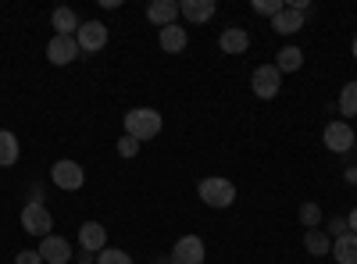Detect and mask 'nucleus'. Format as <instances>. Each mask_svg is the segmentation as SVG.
<instances>
[{
  "instance_id": "nucleus-1",
  "label": "nucleus",
  "mask_w": 357,
  "mask_h": 264,
  "mask_svg": "<svg viewBox=\"0 0 357 264\" xmlns=\"http://www.w3.org/2000/svg\"><path fill=\"white\" fill-rule=\"evenodd\" d=\"M161 125H165V118H161V111H154V107H132L126 114V136H132L139 143L154 139L161 132Z\"/></svg>"
},
{
  "instance_id": "nucleus-2",
  "label": "nucleus",
  "mask_w": 357,
  "mask_h": 264,
  "mask_svg": "<svg viewBox=\"0 0 357 264\" xmlns=\"http://www.w3.org/2000/svg\"><path fill=\"white\" fill-rule=\"evenodd\" d=\"M197 193H200V200L207 203V208H215V211L229 208V203L236 200V186L229 179H222V175H207V179L197 186Z\"/></svg>"
},
{
  "instance_id": "nucleus-3",
  "label": "nucleus",
  "mask_w": 357,
  "mask_h": 264,
  "mask_svg": "<svg viewBox=\"0 0 357 264\" xmlns=\"http://www.w3.org/2000/svg\"><path fill=\"white\" fill-rule=\"evenodd\" d=\"M50 183L65 193H75V189L86 186V171H82L79 161H54L50 164Z\"/></svg>"
},
{
  "instance_id": "nucleus-4",
  "label": "nucleus",
  "mask_w": 357,
  "mask_h": 264,
  "mask_svg": "<svg viewBox=\"0 0 357 264\" xmlns=\"http://www.w3.org/2000/svg\"><path fill=\"white\" fill-rule=\"evenodd\" d=\"M22 228L29 232V236H50V228H54V215L43 208L40 200H29L25 208H22Z\"/></svg>"
},
{
  "instance_id": "nucleus-5",
  "label": "nucleus",
  "mask_w": 357,
  "mask_h": 264,
  "mask_svg": "<svg viewBox=\"0 0 357 264\" xmlns=\"http://www.w3.org/2000/svg\"><path fill=\"white\" fill-rule=\"evenodd\" d=\"M279 86H282V72H279L275 65H257V68H254V75H250L254 97L272 100V97H279Z\"/></svg>"
},
{
  "instance_id": "nucleus-6",
  "label": "nucleus",
  "mask_w": 357,
  "mask_h": 264,
  "mask_svg": "<svg viewBox=\"0 0 357 264\" xmlns=\"http://www.w3.org/2000/svg\"><path fill=\"white\" fill-rule=\"evenodd\" d=\"M325 146H329L333 154H350L354 150V139H357V132L350 129V122H343V118H336V122H329L325 125Z\"/></svg>"
},
{
  "instance_id": "nucleus-7",
  "label": "nucleus",
  "mask_w": 357,
  "mask_h": 264,
  "mask_svg": "<svg viewBox=\"0 0 357 264\" xmlns=\"http://www.w3.org/2000/svg\"><path fill=\"white\" fill-rule=\"evenodd\" d=\"M207 261V247L200 236H178L172 247V264H204Z\"/></svg>"
},
{
  "instance_id": "nucleus-8",
  "label": "nucleus",
  "mask_w": 357,
  "mask_h": 264,
  "mask_svg": "<svg viewBox=\"0 0 357 264\" xmlns=\"http://www.w3.org/2000/svg\"><path fill=\"white\" fill-rule=\"evenodd\" d=\"M75 43H79V50H89V54L104 50L107 47V25L104 22H82L75 33Z\"/></svg>"
},
{
  "instance_id": "nucleus-9",
  "label": "nucleus",
  "mask_w": 357,
  "mask_h": 264,
  "mask_svg": "<svg viewBox=\"0 0 357 264\" xmlns=\"http://www.w3.org/2000/svg\"><path fill=\"white\" fill-rule=\"evenodd\" d=\"M40 257H43V264H68L72 261V243L65 240V236H43L40 240Z\"/></svg>"
},
{
  "instance_id": "nucleus-10",
  "label": "nucleus",
  "mask_w": 357,
  "mask_h": 264,
  "mask_svg": "<svg viewBox=\"0 0 357 264\" xmlns=\"http://www.w3.org/2000/svg\"><path fill=\"white\" fill-rule=\"evenodd\" d=\"M79 247L93 257V254H100V250H107V228L100 225V222H82L79 225Z\"/></svg>"
},
{
  "instance_id": "nucleus-11",
  "label": "nucleus",
  "mask_w": 357,
  "mask_h": 264,
  "mask_svg": "<svg viewBox=\"0 0 357 264\" xmlns=\"http://www.w3.org/2000/svg\"><path fill=\"white\" fill-rule=\"evenodd\" d=\"M79 54H82V50H79L75 36H50V43H47V57H50V65H72Z\"/></svg>"
},
{
  "instance_id": "nucleus-12",
  "label": "nucleus",
  "mask_w": 357,
  "mask_h": 264,
  "mask_svg": "<svg viewBox=\"0 0 357 264\" xmlns=\"http://www.w3.org/2000/svg\"><path fill=\"white\" fill-rule=\"evenodd\" d=\"M178 15H183L186 22H193V25H204V22H211L218 15V4L215 0H178Z\"/></svg>"
},
{
  "instance_id": "nucleus-13",
  "label": "nucleus",
  "mask_w": 357,
  "mask_h": 264,
  "mask_svg": "<svg viewBox=\"0 0 357 264\" xmlns=\"http://www.w3.org/2000/svg\"><path fill=\"white\" fill-rule=\"evenodd\" d=\"M146 18H151L158 29L175 25L178 22V0H151V4H146Z\"/></svg>"
},
{
  "instance_id": "nucleus-14",
  "label": "nucleus",
  "mask_w": 357,
  "mask_h": 264,
  "mask_svg": "<svg viewBox=\"0 0 357 264\" xmlns=\"http://www.w3.org/2000/svg\"><path fill=\"white\" fill-rule=\"evenodd\" d=\"M304 22H307V15H301V11H293L289 4L272 18V29H275V33L279 36H293V33H301V29H304Z\"/></svg>"
},
{
  "instance_id": "nucleus-15",
  "label": "nucleus",
  "mask_w": 357,
  "mask_h": 264,
  "mask_svg": "<svg viewBox=\"0 0 357 264\" xmlns=\"http://www.w3.org/2000/svg\"><path fill=\"white\" fill-rule=\"evenodd\" d=\"M218 47H222L225 54H243V50L250 47V33H247V29H240V25H229V29H222Z\"/></svg>"
},
{
  "instance_id": "nucleus-16",
  "label": "nucleus",
  "mask_w": 357,
  "mask_h": 264,
  "mask_svg": "<svg viewBox=\"0 0 357 264\" xmlns=\"http://www.w3.org/2000/svg\"><path fill=\"white\" fill-rule=\"evenodd\" d=\"M50 25H54V36H75L82 22H79V15L72 8H57L50 15Z\"/></svg>"
},
{
  "instance_id": "nucleus-17",
  "label": "nucleus",
  "mask_w": 357,
  "mask_h": 264,
  "mask_svg": "<svg viewBox=\"0 0 357 264\" xmlns=\"http://www.w3.org/2000/svg\"><path fill=\"white\" fill-rule=\"evenodd\" d=\"M186 43H190V36H186V29L178 25V22L161 29V50H168V54H183Z\"/></svg>"
},
{
  "instance_id": "nucleus-18",
  "label": "nucleus",
  "mask_w": 357,
  "mask_h": 264,
  "mask_svg": "<svg viewBox=\"0 0 357 264\" xmlns=\"http://www.w3.org/2000/svg\"><path fill=\"white\" fill-rule=\"evenodd\" d=\"M333 257L336 264H357V232H343L340 240H333Z\"/></svg>"
},
{
  "instance_id": "nucleus-19",
  "label": "nucleus",
  "mask_w": 357,
  "mask_h": 264,
  "mask_svg": "<svg viewBox=\"0 0 357 264\" xmlns=\"http://www.w3.org/2000/svg\"><path fill=\"white\" fill-rule=\"evenodd\" d=\"M304 250L311 257H325V254H333V240H329V232L325 228H307L304 232Z\"/></svg>"
},
{
  "instance_id": "nucleus-20",
  "label": "nucleus",
  "mask_w": 357,
  "mask_h": 264,
  "mask_svg": "<svg viewBox=\"0 0 357 264\" xmlns=\"http://www.w3.org/2000/svg\"><path fill=\"white\" fill-rule=\"evenodd\" d=\"M22 154V146H18V136L11 129H0V168H11Z\"/></svg>"
},
{
  "instance_id": "nucleus-21",
  "label": "nucleus",
  "mask_w": 357,
  "mask_h": 264,
  "mask_svg": "<svg viewBox=\"0 0 357 264\" xmlns=\"http://www.w3.org/2000/svg\"><path fill=\"white\" fill-rule=\"evenodd\" d=\"M275 68L279 72H301L304 68V50L301 47H282L275 54Z\"/></svg>"
},
{
  "instance_id": "nucleus-22",
  "label": "nucleus",
  "mask_w": 357,
  "mask_h": 264,
  "mask_svg": "<svg viewBox=\"0 0 357 264\" xmlns=\"http://www.w3.org/2000/svg\"><path fill=\"white\" fill-rule=\"evenodd\" d=\"M336 111L347 114V118H354L357 114V79H350L343 90H340V100H336Z\"/></svg>"
},
{
  "instance_id": "nucleus-23",
  "label": "nucleus",
  "mask_w": 357,
  "mask_h": 264,
  "mask_svg": "<svg viewBox=\"0 0 357 264\" xmlns=\"http://www.w3.org/2000/svg\"><path fill=\"white\" fill-rule=\"evenodd\" d=\"M301 225L304 228H321V208H318V203H304V208H301Z\"/></svg>"
},
{
  "instance_id": "nucleus-24",
  "label": "nucleus",
  "mask_w": 357,
  "mask_h": 264,
  "mask_svg": "<svg viewBox=\"0 0 357 264\" xmlns=\"http://www.w3.org/2000/svg\"><path fill=\"white\" fill-rule=\"evenodd\" d=\"M254 15H264V18H275L282 8H286V0H254Z\"/></svg>"
},
{
  "instance_id": "nucleus-25",
  "label": "nucleus",
  "mask_w": 357,
  "mask_h": 264,
  "mask_svg": "<svg viewBox=\"0 0 357 264\" xmlns=\"http://www.w3.org/2000/svg\"><path fill=\"white\" fill-rule=\"evenodd\" d=\"M97 264H136L126 250H114V247H107V250H100L97 254Z\"/></svg>"
},
{
  "instance_id": "nucleus-26",
  "label": "nucleus",
  "mask_w": 357,
  "mask_h": 264,
  "mask_svg": "<svg viewBox=\"0 0 357 264\" xmlns=\"http://www.w3.org/2000/svg\"><path fill=\"white\" fill-rule=\"evenodd\" d=\"M118 154H122V157H136L139 154V139H132V136L122 132V139H118Z\"/></svg>"
},
{
  "instance_id": "nucleus-27",
  "label": "nucleus",
  "mask_w": 357,
  "mask_h": 264,
  "mask_svg": "<svg viewBox=\"0 0 357 264\" xmlns=\"http://www.w3.org/2000/svg\"><path fill=\"white\" fill-rule=\"evenodd\" d=\"M15 264H43V257H40V250H18Z\"/></svg>"
},
{
  "instance_id": "nucleus-28",
  "label": "nucleus",
  "mask_w": 357,
  "mask_h": 264,
  "mask_svg": "<svg viewBox=\"0 0 357 264\" xmlns=\"http://www.w3.org/2000/svg\"><path fill=\"white\" fill-rule=\"evenodd\" d=\"M325 232H329V240H340L343 232H350V228H347V218H333V222H329V228H325Z\"/></svg>"
},
{
  "instance_id": "nucleus-29",
  "label": "nucleus",
  "mask_w": 357,
  "mask_h": 264,
  "mask_svg": "<svg viewBox=\"0 0 357 264\" xmlns=\"http://www.w3.org/2000/svg\"><path fill=\"white\" fill-rule=\"evenodd\" d=\"M343 183H347V186H357V168H354V164L343 168Z\"/></svg>"
},
{
  "instance_id": "nucleus-30",
  "label": "nucleus",
  "mask_w": 357,
  "mask_h": 264,
  "mask_svg": "<svg viewBox=\"0 0 357 264\" xmlns=\"http://www.w3.org/2000/svg\"><path fill=\"white\" fill-rule=\"evenodd\" d=\"M347 228H350V232H357V208L350 211V218H347Z\"/></svg>"
},
{
  "instance_id": "nucleus-31",
  "label": "nucleus",
  "mask_w": 357,
  "mask_h": 264,
  "mask_svg": "<svg viewBox=\"0 0 357 264\" xmlns=\"http://www.w3.org/2000/svg\"><path fill=\"white\" fill-rule=\"evenodd\" d=\"M75 264H97V261H93V257H86V261H75Z\"/></svg>"
},
{
  "instance_id": "nucleus-32",
  "label": "nucleus",
  "mask_w": 357,
  "mask_h": 264,
  "mask_svg": "<svg viewBox=\"0 0 357 264\" xmlns=\"http://www.w3.org/2000/svg\"><path fill=\"white\" fill-rule=\"evenodd\" d=\"M350 50H354V57H357V36H354V43H350Z\"/></svg>"
},
{
  "instance_id": "nucleus-33",
  "label": "nucleus",
  "mask_w": 357,
  "mask_h": 264,
  "mask_svg": "<svg viewBox=\"0 0 357 264\" xmlns=\"http://www.w3.org/2000/svg\"><path fill=\"white\" fill-rule=\"evenodd\" d=\"M354 150H357V139H354Z\"/></svg>"
}]
</instances>
